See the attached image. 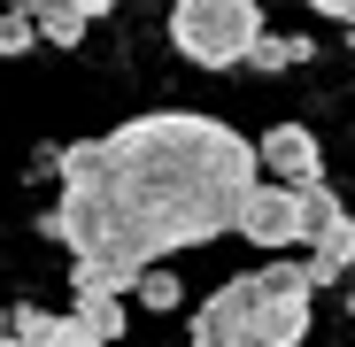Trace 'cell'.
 Returning <instances> with one entry per match:
<instances>
[{
  "mask_svg": "<svg viewBox=\"0 0 355 347\" xmlns=\"http://www.w3.org/2000/svg\"><path fill=\"white\" fill-rule=\"evenodd\" d=\"M255 186H263L255 147L232 124L162 108L85 147H62V201L39 216V231L70 247L78 285L132 294L147 270H162V255L240 231Z\"/></svg>",
  "mask_w": 355,
  "mask_h": 347,
  "instance_id": "1",
  "label": "cell"
},
{
  "mask_svg": "<svg viewBox=\"0 0 355 347\" xmlns=\"http://www.w3.org/2000/svg\"><path fill=\"white\" fill-rule=\"evenodd\" d=\"M309 294L317 285L302 263H263L248 278H224L193 309V347H302Z\"/></svg>",
  "mask_w": 355,
  "mask_h": 347,
  "instance_id": "2",
  "label": "cell"
},
{
  "mask_svg": "<svg viewBox=\"0 0 355 347\" xmlns=\"http://www.w3.org/2000/svg\"><path fill=\"white\" fill-rule=\"evenodd\" d=\"M170 39H178L186 62L232 70V62H248V54H255L263 8H255V0H178V8H170Z\"/></svg>",
  "mask_w": 355,
  "mask_h": 347,
  "instance_id": "3",
  "label": "cell"
},
{
  "mask_svg": "<svg viewBox=\"0 0 355 347\" xmlns=\"http://www.w3.org/2000/svg\"><path fill=\"white\" fill-rule=\"evenodd\" d=\"M255 170H270V186H324V147L309 124H278L255 139Z\"/></svg>",
  "mask_w": 355,
  "mask_h": 347,
  "instance_id": "4",
  "label": "cell"
},
{
  "mask_svg": "<svg viewBox=\"0 0 355 347\" xmlns=\"http://www.w3.org/2000/svg\"><path fill=\"white\" fill-rule=\"evenodd\" d=\"M240 240H255V247H293L302 240V186H255L248 193V208H240Z\"/></svg>",
  "mask_w": 355,
  "mask_h": 347,
  "instance_id": "5",
  "label": "cell"
},
{
  "mask_svg": "<svg viewBox=\"0 0 355 347\" xmlns=\"http://www.w3.org/2000/svg\"><path fill=\"white\" fill-rule=\"evenodd\" d=\"M347 263H355V216H332L317 240H309V263L302 270H309V285H332Z\"/></svg>",
  "mask_w": 355,
  "mask_h": 347,
  "instance_id": "6",
  "label": "cell"
},
{
  "mask_svg": "<svg viewBox=\"0 0 355 347\" xmlns=\"http://www.w3.org/2000/svg\"><path fill=\"white\" fill-rule=\"evenodd\" d=\"M93 339H116L124 332V294H108V285H78V309H70Z\"/></svg>",
  "mask_w": 355,
  "mask_h": 347,
  "instance_id": "7",
  "label": "cell"
},
{
  "mask_svg": "<svg viewBox=\"0 0 355 347\" xmlns=\"http://www.w3.org/2000/svg\"><path fill=\"white\" fill-rule=\"evenodd\" d=\"M24 16L39 24L46 46H78V39H85V16L70 8V0H24Z\"/></svg>",
  "mask_w": 355,
  "mask_h": 347,
  "instance_id": "8",
  "label": "cell"
},
{
  "mask_svg": "<svg viewBox=\"0 0 355 347\" xmlns=\"http://www.w3.org/2000/svg\"><path fill=\"white\" fill-rule=\"evenodd\" d=\"M332 216H347V208L332 201V186H302V247L317 240V231H324Z\"/></svg>",
  "mask_w": 355,
  "mask_h": 347,
  "instance_id": "9",
  "label": "cell"
},
{
  "mask_svg": "<svg viewBox=\"0 0 355 347\" xmlns=\"http://www.w3.org/2000/svg\"><path fill=\"white\" fill-rule=\"evenodd\" d=\"M302 54H309V39H278V31H263L255 54H248V70H286V62H302Z\"/></svg>",
  "mask_w": 355,
  "mask_h": 347,
  "instance_id": "10",
  "label": "cell"
},
{
  "mask_svg": "<svg viewBox=\"0 0 355 347\" xmlns=\"http://www.w3.org/2000/svg\"><path fill=\"white\" fill-rule=\"evenodd\" d=\"M24 347H108V339H93L78 317H46V332H39V339H24Z\"/></svg>",
  "mask_w": 355,
  "mask_h": 347,
  "instance_id": "11",
  "label": "cell"
},
{
  "mask_svg": "<svg viewBox=\"0 0 355 347\" xmlns=\"http://www.w3.org/2000/svg\"><path fill=\"white\" fill-rule=\"evenodd\" d=\"M39 46V24L24 8H0V54H31Z\"/></svg>",
  "mask_w": 355,
  "mask_h": 347,
  "instance_id": "12",
  "label": "cell"
},
{
  "mask_svg": "<svg viewBox=\"0 0 355 347\" xmlns=\"http://www.w3.org/2000/svg\"><path fill=\"white\" fill-rule=\"evenodd\" d=\"M132 294H139V309H178V278H170V270H147Z\"/></svg>",
  "mask_w": 355,
  "mask_h": 347,
  "instance_id": "13",
  "label": "cell"
},
{
  "mask_svg": "<svg viewBox=\"0 0 355 347\" xmlns=\"http://www.w3.org/2000/svg\"><path fill=\"white\" fill-rule=\"evenodd\" d=\"M317 16H340V24H355V0H309Z\"/></svg>",
  "mask_w": 355,
  "mask_h": 347,
  "instance_id": "14",
  "label": "cell"
},
{
  "mask_svg": "<svg viewBox=\"0 0 355 347\" xmlns=\"http://www.w3.org/2000/svg\"><path fill=\"white\" fill-rule=\"evenodd\" d=\"M70 8H78V16H85V24H93V16H101V8H116V0H70Z\"/></svg>",
  "mask_w": 355,
  "mask_h": 347,
  "instance_id": "15",
  "label": "cell"
},
{
  "mask_svg": "<svg viewBox=\"0 0 355 347\" xmlns=\"http://www.w3.org/2000/svg\"><path fill=\"white\" fill-rule=\"evenodd\" d=\"M0 347H16V339H8V332H0Z\"/></svg>",
  "mask_w": 355,
  "mask_h": 347,
  "instance_id": "16",
  "label": "cell"
},
{
  "mask_svg": "<svg viewBox=\"0 0 355 347\" xmlns=\"http://www.w3.org/2000/svg\"><path fill=\"white\" fill-rule=\"evenodd\" d=\"M347 317H355V294H347Z\"/></svg>",
  "mask_w": 355,
  "mask_h": 347,
  "instance_id": "17",
  "label": "cell"
}]
</instances>
